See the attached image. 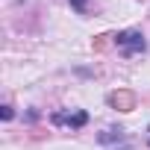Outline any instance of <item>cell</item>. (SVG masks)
I'll list each match as a JSON object with an SVG mask.
<instances>
[{"label":"cell","instance_id":"cell-1","mask_svg":"<svg viewBox=\"0 0 150 150\" xmlns=\"http://www.w3.org/2000/svg\"><path fill=\"white\" fill-rule=\"evenodd\" d=\"M115 44H118V47L124 50V56L141 53V50L147 47L144 35H141V33H135V30H124V33H118V35H115Z\"/></svg>","mask_w":150,"mask_h":150},{"label":"cell","instance_id":"cell-2","mask_svg":"<svg viewBox=\"0 0 150 150\" xmlns=\"http://www.w3.org/2000/svg\"><path fill=\"white\" fill-rule=\"evenodd\" d=\"M106 103H109V109H115V112H132L135 103H138V97H135V91H129V88H118V91H112V94L106 97Z\"/></svg>","mask_w":150,"mask_h":150},{"label":"cell","instance_id":"cell-3","mask_svg":"<svg viewBox=\"0 0 150 150\" xmlns=\"http://www.w3.org/2000/svg\"><path fill=\"white\" fill-rule=\"evenodd\" d=\"M53 124H56V127L68 124L71 129H80V127H86V124H88V112H83V109H80V112H74V115H65V112H56V115H53Z\"/></svg>","mask_w":150,"mask_h":150},{"label":"cell","instance_id":"cell-4","mask_svg":"<svg viewBox=\"0 0 150 150\" xmlns=\"http://www.w3.org/2000/svg\"><path fill=\"white\" fill-rule=\"evenodd\" d=\"M112 41H115V35L103 33V35H97V38L91 41V50H94V53H106V50L112 47Z\"/></svg>","mask_w":150,"mask_h":150},{"label":"cell","instance_id":"cell-5","mask_svg":"<svg viewBox=\"0 0 150 150\" xmlns=\"http://www.w3.org/2000/svg\"><path fill=\"white\" fill-rule=\"evenodd\" d=\"M124 135H121V129H109V132H103V135H97V141L100 144H112V141H121Z\"/></svg>","mask_w":150,"mask_h":150},{"label":"cell","instance_id":"cell-6","mask_svg":"<svg viewBox=\"0 0 150 150\" xmlns=\"http://www.w3.org/2000/svg\"><path fill=\"white\" fill-rule=\"evenodd\" d=\"M71 6L77 9L80 15H86V9H88V3H86V0H71Z\"/></svg>","mask_w":150,"mask_h":150},{"label":"cell","instance_id":"cell-7","mask_svg":"<svg viewBox=\"0 0 150 150\" xmlns=\"http://www.w3.org/2000/svg\"><path fill=\"white\" fill-rule=\"evenodd\" d=\"M0 118H3V121H12V118H15V109H12V106H3V109H0Z\"/></svg>","mask_w":150,"mask_h":150}]
</instances>
